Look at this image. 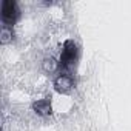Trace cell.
<instances>
[{
	"mask_svg": "<svg viewBox=\"0 0 131 131\" xmlns=\"http://www.w3.org/2000/svg\"><path fill=\"white\" fill-rule=\"evenodd\" d=\"M79 57V46L74 40L68 39L65 40L63 46H62V52H60V60L59 63L62 65V68H71L73 65L76 63Z\"/></svg>",
	"mask_w": 131,
	"mask_h": 131,
	"instance_id": "1",
	"label": "cell"
},
{
	"mask_svg": "<svg viewBox=\"0 0 131 131\" xmlns=\"http://www.w3.org/2000/svg\"><path fill=\"white\" fill-rule=\"evenodd\" d=\"M0 16H2V22L6 26H13L19 16H20V9L17 6V3L14 0H3L2 2V9H0Z\"/></svg>",
	"mask_w": 131,
	"mask_h": 131,
	"instance_id": "2",
	"label": "cell"
},
{
	"mask_svg": "<svg viewBox=\"0 0 131 131\" xmlns=\"http://www.w3.org/2000/svg\"><path fill=\"white\" fill-rule=\"evenodd\" d=\"M73 88V77L67 73H62L54 79V90L60 94H67Z\"/></svg>",
	"mask_w": 131,
	"mask_h": 131,
	"instance_id": "3",
	"label": "cell"
},
{
	"mask_svg": "<svg viewBox=\"0 0 131 131\" xmlns=\"http://www.w3.org/2000/svg\"><path fill=\"white\" fill-rule=\"evenodd\" d=\"M32 111L37 114V116H42V117H46V116H51L52 114V106H51V102L48 99H40V100H36L32 103Z\"/></svg>",
	"mask_w": 131,
	"mask_h": 131,
	"instance_id": "4",
	"label": "cell"
},
{
	"mask_svg": "<svg viewBox=\"0 0 131 131\" xmlns=\"http://www.w3.org/2000/svg\"><path fill=\"white\" fill-rule=\"evenodd\" d=\"M59 65H60V63H59L54 57H46V59L42 62V68H43L45 73L52 74V73H56V71L59 70Z\"/></svg>",
	"mask_w": 131,
	"mask_h": 131,
	"instance_id": "5",
	"label": "cell"
},
{
	"mask_svg": "<svg viewBox=\"0 0 131 131\" xmlns=\"http://www.w3.org/2000/svg\"><path fill=\"white\" fill-rule=\"evenodd\" d=\"M14 37V31H13V26H6V25H2V29H0V40H2L3 45L9 43Z\"/></svg>",
	"mask_w": 131,
	"mask_h": 131,
	"instance_id": "6",
	"label": "cell"
}]
</instances>
